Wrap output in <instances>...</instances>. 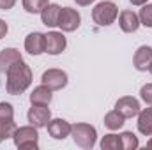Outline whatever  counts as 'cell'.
<instances>
[{
  "label": "cell",
  "instance_id": "obj_16",
  "mask_svg": "<svg viewBox=\"0 0 152 150\" xmlns=\"http://www.w3.org/2000/svg\"><path fill=\"white\" fill-rule=\"evenodd\" d=\"M60 5L57 4H48L42 11H41V20H42V25L46 27H57V21H58V14H60Z\"/></svg>",
  "mask_w": 152,
  "mask_h": 150
},
{
  "label": "cell",
  "instance_id": "obj_14",
  "mask_svg": "<svg viewBox=\"0 0 152 150\" xmlns=\"http://www.w3.org/2000/svg\"><path fill=\"white\" fill-rule=\"evenodd\" d=\"M20 60H23V58H21V53L16 48H4L0 51V71L2 73H7L9 67L12 64L20 62Z\"/></svg>",
  "mask_w": 152,
  "mask_h": 150
},
{
  "label": "cell",
  "instance_id": "obj_10",
  "mask_svg": "<svg viewBox=\"0 0 152 150\" xmlns=\"http://www.w3.org/2000/svg\"><path fill=\"white\" fill-rule=\"evenodd\" d=\"M44 36H46V53L48 55H60L66 50L67 41L62 32H48Z\"/></svg>",
  "mask_w": 152,
  "mask_h": 150
},
{
  "label": "cell",
  "instance_id": "obj_11",
  "mask_svg": "<svg viewBox=\"0 0 152 150\" xmlns=\"http://www.w3.org/2000/svg\"><path fill=\"white\" fill-rule=\"evenodd\" d=\"M25 50L30 55H41L46 53V36L41 32H32L25 39Z\"/></svg>",
  "mask_w": 152,
  "mask_h": 150
},
{
  "label": "cell",
  "instance_id": "obj_17",
  "mask_svg": "<svg viewBox=\"0 0 152 150\" xmlns=\"http://www.w3.org/2000/svg\"><path fill=\"white\" fill-rule=\"evenodd\" d=\"M136 124H138V131L143 136H152V106L145 108V110H140Z\"/></svg>",
  "mask_w": 152,
  "mask_h": 150
},
{
  "label": "cell",
  "instance_id": "obj_31",
  "mask_svg": "<svg viewBox=\"0 0 152 150\" xmlns=\"http://www.w3.org/2000/svg\"><path fill=\"white\" fill-rule=\"evenodd\" d=\"M149 71H151V74H152V64H151V67H149Z\"/></svg>",
  "mask_w": 152,
  "mask_h": 150
},
{
  "label": "cell",
  "instance_id": "obj_22",
  "mask_svg": "<svg viewBox=\"0 0 152 150\" xmlns=\"http://www.w3.org/2000/svg\"><path fill=\"white\" fill-rule=\"evenodd\" d=\"M120 140H122V150H136L140 147V141H138V136H134L133 133L126 131L120 134Z\"/></svg>",
  "mask_w": 152,
  "mask_h": 150
},
{
  "label": "cell",
  "instance_id": "obj_12",
  "mask_svg": "<svg viewBox=\"0 0 152 150\" xmlns=\"http://www.w3.org/2000/svg\"><path fill=\"white\" fill-rule=\"evenodd\" d=\"M118 25H120L122 32L133 34V32H136V30L140 28L142 23H140V18H138V14H136L134 11L126 9V11H122L120 16H118Z\"/></svg>",
  "mask_w": 152,
  "mask_h": 150
},
{
  "label": "cell",
  "instance_id": "obj_21",
  "mask_svg": "<svg viewBox=\"0 0 152 150\" xmlns=\"http://www.w3.org/2000/svg\"><path fill=\"white\" fill-rule=\"evenodd\" d=\"M23 2V9L30 14H41V11L50 4L48 0H21Z\"/></svg>",
  "mask_w": 152,
  "mask_h": 150
},
{
  "label": "cell",
  "instance_id": "obj_20",
  "mask_svg": "<svg viewBox=\"0 0 152 150\" xmlns=\"http://www.w3.org/2000/svg\"><path fill=\"white\" fill-rule=\"evenodd\" d=\"M101 149L103 150H118V149H122L120 134H106V136L101 140Z\"/></svg>",
  "mask_w": 152,
  "mask_h": 150
},
{
  "label": "cell",
  "instance_id": "obj_29",
  "mask_svg": "<svg viewBox=\"0 0 152 150\" xmlns=\"http://www.w3.org/2000/svg\"><path fill=\"white\" fill-rule=\"evenodd\" d=\"M147 2H149V0H131L133 5H145Z\"/></svg>",
  "mask_w": 152,
  "mask_h": 150
},
{
  "label": "cell",
  "instance_id": "obj_9",
  "mask_svg": "<svg viewBox=\"0 0 152 150\" xmlns=\"http://www.w3.org/2000/svg\"><path fill=\"white\" fill-rule=\"evenodd\" d=\"M48 134L55 140H66L69 134H71V124L64 118H53L48 122Z\"/></svg>",
  "mask_w": 152,
  "mask_h": 150
},
{
  "label": "cell",
  "instance_id": "obj_5",
  "mask_svg": "<svg viewBox=\"0 0 152 150\" xmlns=\"http://www.w3.org/2000/svg\"><path fill=\"white\" fill-rule=\"evenodd\" d=\"M80 23H81V16L76 9H73V7H62L60 9L57 27L62 32H75L80 27Z\"/></svg>",
  "mask_w": 152,
  "mask_h": 150
},
{
  "label": "cell",
  "instance_id": "obj_13",
  "mask_svg": "<svg viewBox=\"0 0 152 150\" xmlns=\"http://www.w3.org/2000/svg\"><path fill=\"white\" fill-rule=\"evenodd\" d=\"M133 64L138 71H147L152 64V48L151 46H140L133 57Z\"/></svg>",
  "mask_w": 152,
  "mask_h": 150
},
{
  "label": "cell",
  "instance_id": "obj_24",
  "mask_svg": "<svg viewBox=\"0 0 152 150\" xmlns=\"http://www.w3.org/2000/svg\"><path fill=\"white\" fill-rule=\"evenodd\" d=\"M140 97H142L143 103H147L149 106H152V83H147V85L142 87V90H140Z\"/></svg>",
  "mask_w": 152,
  "mask_h": 150
},
{
  "label": "cell",
  "instance_id": "obj_3",
  "mask_svg": "<svg viewBox=\"0 0 152 150\" xmlns=\"http://www.w3.org/2000/svg\"><path fill=\"white\" fill-rule=\"evenodd\" d=\"M71 136H73V140H75V143L78 147L88 150V149H94V145H96L97 131L90 124H75L71 127Z\"/></svg>",
  "mask_w": 152,
  "mask_h": 150
},
{
  "label": "cell",
  "instance_id": "obj_2",
  "mask_svg": "<svg viewBox=\"0 0 152 150\" xmlns=\"http://www.w3.org/2000/svg\"><path fill=\"white\" fill-rule=\"evenodd\" d=\"M12 140H14V145L21 150L39 149V133H37V127H34L32 124L18 127L14 131V134H12Z\"/></svg>",
  "mask_w": 152,
  "mask_h": 150
},
{
  "label": "cell",
  "instance_id": "obj_6",
  "mask_svg": "<svg viewBox=\"0 0 152 150\" xmlns=\"http://www.w3.org/2000/svg\"><path fill=\"white\" fill-rule=\"evenodd\" d=\"M42 85H46L51 90H62L67 85V74L62 69H48L41 76Z\"/></svg>",
  "mask_w": 152,
  "mask_h": 150
},
{
  "label": "cell",
  "instance_id": "obj_8",
  "mask_svg": "<svg viewBox=\"0 0 152 150\" xmlns=\"http://www.w3.org/2000/svg\"><path fill=\"white\" fill-rule=\"evenodd\" d=\"M115 110L126 118H133V117H138V113H140V103H138V99H134L131 95H124L115 103Z\"/></svg>",
  "mask_w": 152,
  "mask_h": 150
},
{
  "label": "cell",
  "instance_id": "obj_26",
  "mask_svg": "<svg viewBox=\"0 0 152 150\" xmlns=\"http://www.w3.org/2000/svg\"><path fill=\"white\" fill-rule=\"evenodd\" d=\"M14 4H16V0H0V9L2 11H9V9H12Z\"/></svg>",
  "mask_w": 152,
  "mask_h": 150
},
{
  "label": "cell",
  "instance_id": "obj_23",
  "mask_svg": "<svg viewBox=\"0 0 152 150\" xmlns=\"http://www.w3.org/2000/svg\"><path fill=\"white\" fill-rule=\"evenodd\" d=\"M138 18H140V23H142L143 27L152 28V4H149V2H147V4L143 5V9L140 11Z\"/></svg>",
  "mask_w": 152,
  "mask_h": 150
},
{
  "label": "cell",
  "instance_id": "obj_28",
  "mask_svg": "<svg viewBox=\"0 0 152 150\" xmlns=\"http://www.w3.org/2000/svg\"><path fill=\"white\" fill-rule=\"evenodd\" d=\"M75 2L78 4V5H81V7H85V5H90V4H92L94 0H75Z\"/></svg>",
  "mask_w": 152,
  "mask_h": 150
},
{
  "label": "cell",
  "instance_id": "obj_7",
  "mask_svg": "<svg viewBox=\"0 0 152 150\" xmlns=\"http://www.w3.org/2000/svg\"><path fill=\"white\" fill-rule=\"evenodd\" d=\"M27 118H28V122H30L34 127L41 129V127H46L48 122L51 120V111H50V108H46V106L32 104V108L27 113Z\"/></svg>",
  "mask_w": 152,
  "mask_h": 150
},
{
  "label": "cell",
  "instance_id": "obj_30",
  "mask_svg": "<svg viewBox=\"0 0 152 150\" xmlns=\"http://www.w3.org/2000/svg\"><path fill=\"white\" fill-rule=\"evenodd\" d=\"M147 147H149V149H152V138L149 140V141H147Z\"/></svg>",
  "mask_w": 152,
  "mask_h": 150
},
{
  "label": "cell",
  "instance_id": "obj_4",
  "mask_svg": "<svg viewBox=\"0 0 152 150\" xmlns=\"http://www.w3.org/2000/svg\"><path fill=\"white\" fill-rule=\"evenodd\" d=\"M117 16H118V7L115 5L113 2H110V0L99 2L92 9V20L99 27H110L117 20Z\"/></svg>",
  "mask_w": 152,
  "mask_h": 150
},
{
  "label": "cell",
  "instance_id": "obj_32",
  "mask_svg": "<svg viewBox=\"0 0 152 150\" xmlns=\"http://www.w3.org/2000/svg\"><path fill=\"white\" fill-rule=\"evenodd\" d=\"M2 141H4V140H2V138H0V143H2Z\"/></svg>",
  "mask_w": 152,
  "mask_h": 150
},
{
  "label": "cell",
  "instance_id": "obj_25",
  "mask_svg": "<svg viewBox=\"0 0 152 150\" xmlns=\"http://www.w3.org/2000/svg\"><path fill=\"white\" fill-rule=\"evenodd\" d=\"M0 118H14L12 104H9V103H0Z\"/></svg>",
  "mask_w": 152,
  "mask_h": 150
},
{
  "label": "cell",
  "instance_id": "obj_1",
  "mask_svg": "<svg viewBox=\"0 0 152 150\" xmlns=\"http://www.w3.org/2000/svg\"><path fill=\"white\" fill-rule=\"evenodd\" d=\"M5 74H7L5 88H7V94L11 95H21L32 83V69L23 60L12 64Z\"/></svg>",
  "mask_w": 152,
  "mask_h": 150
},
{
  "label": "cell",
  "instance_id": "obj_19",
  "mask_svg": "<svg viewBox=\"0 0 152 150\" xmlns=\"http://www.w3.org/2000/svg\"><path fill=\"white\" fill-rule=\"evenodd\" d=\"M16 129H18V125H16L14 118H0V138L2 140L12 138Z\"/></svg>",
  "mask_w": 152,
  "mask_h": 150
},
{
  "label": "cell",
  "instance_id": "obj_18",
  "mask_svg": "<svg viewBox=\"0 0 152 150\" xmlns=\"http://www.w3.org/2000/svg\"><path fill=\"white\" fill-rule=\"evenodd\" d=\"M124 124H126V117H122L117 110H113V111H110V113L104 115V125H106L110 131H117V129H120Z\"/></svg>",
  "mask_w": 152,
  "mask_h": 150
},
{
  "label": "cell",
  "instance_id": "obj_15",
  "mask_svg": "<svg viewBox=\"0 0 152 150\" xmlns=\"http://www.w3.org/2000/svg\"><path fill=\"white\" fill-rule=\"evenodd\" d=\"M51 92L53 90L48 88L46 85H39V87H36L32 90V94H30V103L32 104H41V106H48L51 103V97H53Z\"/></svg>",
  "mask_w": 152,
  "mask_h": 150
},
{
  "label": "cell",
  "instance_id": "obj_27",
  "mask_svg": "<svg viewBox=\"0 0 152 150\" xmlns=\"http://www.w3.org/2000/svg\"><path fill=\"white\" fill-rule=\"evenodd\" d=\"M7 30H9V27H7V23L4 21V20H0V39L5 37V34H7Z\"/></svg>",
  "mask_w": 152,
  "mask_h": 150
}]
</instances>
